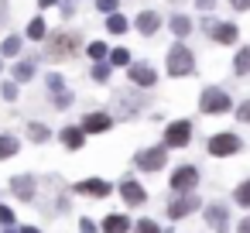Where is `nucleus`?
Masks as SVG:
<instances>
[{"mask_svg": "<svg viewBox=\"0 0 250 233\" xmlns=\"http://www.w3.org/2000/svg\"><path fill=\"white\" fill-rule=\"evenodd\" d=\"M38 4H42V7H55V4H59V0H38Z\"/></svg>", "mask_w": 250, "mask_h": 233, "instance_id": "c03bdc74", "label": "nucleus"}, {"mask_svg": "<svg viewBox=\"0 0 250 233\" xmlns=\"http://www.w3.org/2000/svg\"><path fill=\"white\" fill-rule=\"evenodd\" d=\"M0 226H14V209L11 206H0Z\"/></svg>", "mask_w": 250, "mask_h": 233, "instance_id": "72a5a7b5", "label": "nucleus"}, {"mask_svg": "<svg viewBox=\"0 0 250 233\" xmlns=\"http://www.w3.org/2000/svg\"><path fill=\"white\" fill-rule=\"evenodd\" d=\"M199 209V195H192V192H178L175 199H168V206H165V212L171 216V219H185L188 212H195Z\"/></svg>", "mask_w": 250, "mask_h": 233, "instance_id": "0eeeda50", "label": "nucleus"}, {"mask_svg": "<svg viewBox=\"0 0 250 233\" xmlns=\"http://www.w3.org/2000/svg\"><path fill=\"white\" fill-rule=\"evenodd\" d=\"M113 127V117L110 113H86L83 117V134H103Z\"/></svg>", "mask_w": 250, "mask_h": 233, "instance_id": "2eb2a0df", "label": "nucleus"}, {"mask_svg": "<svg viewBox=\"0 0 250 233\" xmlns=\"http://www.w3.org/2000/svg\"><path fill=\"white\" fill-rule=\"evenodd\" d=\"M11 192H14L21 202H31V199L38 195V182H35V175H14V178H11Z\"/></svg>", "mask_w": 250, "mask_h": 233, "instance_id": "9b49d317", "label": "nucleus"}, {"mask_svg": "<svg viewBox=\"0 0 250 233\" xmlns=\"http://www.w3.org/2000/svg\"><path fill=\"white\" fill-rule=\"evenodd\" d=\"M158 28H161V14H154V11H141L137 14V31L141 35H158Z\"/></svg>", "mask_w": 250, "mask_h": 233, "instance_id": "dca6fc26", "label": "nucleus"}, {"mask_svg": "<svg viewBox=\"0 0 250 233\" xmlns=\"http://www.w3.org/2000/svg\"><path fill=\"white\" fill-rule=\"evenodd\" d=\"M233 72H236V76H250V45L236 52V59H233Z\"/></svg>", "mask_w": 250, "mask_h": 233, "instance_id": "4be33fe9", "label": "nucleus"}, {"mask_svg": "<svg viewBox=\"0 0 250 233\" xmlns=\"http://www.w3.org/2000/svg\"><path fill=\"white\" fill-rule=\"evenodd\" d=\"M14 79H18V83L35 79V62H18V65H14Z\"/></svg>", "mask_w": 250, "mask_h": 233, "instance_id": "a878e982", "label": "nucleus"}, {"mask_svg": "<svg viewBox=\"0 0 250 233\" xmlns=\"http://www.w3.org/2000/svg\"><path fill=\"white\" fill-rule=\"evenodd\" d=\"M76 48H79V35L76 31H59L45 42V59L48 62H65V59L76 55Z\"/></svg>", "mask_w": 250, "mask_h": 233, "instance_id": "f257e3e1", "label": "nucleus"}, {"mask_svg": "<svg viewBox=\"0 0 250 233\" xmlns=\"http://www.w3.org/2000/svg\"><path fill=\"white\" fill-rule=\"evenodd\" d=\"M0 69H4V62H0Z\"/></svg>", "mask_w": 250, "mask_h": 233, "instance_id": "de8ad7c7", "label": "nucleus"}, {"mask_svg": "<svg viewBox=\"0 0 250 233\" xmlns=\"http://www.w3.org/2000/svg\"><path fill=\"white\" fill-rule=\"evenodd\" d=\"M120 199H124L127 206H144V202H147V192H144V185H141L137 178H124V182H120Z\"/></svg>", "mask_w": 250, "mask_h": 233, "instance_id": "f8f14e48", "label": "nucleus"}, {"mask_svg": "<svg viewBox=\"0 0 250 233\" xmlns=\"http://www.w3.org/2000/svg\"><path fill=\"white\" fill-rule=\"evenodd\" d=\"M171 35H178V38L192 35V18H188V14H175V18H171Z\"/></svg>", "mask_w": 250, "mask_h": 233, "instance_id": "412c9836", "label": "nucleus"}, {"mask_svg": "<svg viewBox=\"0 0 250 233\" xmlns=\"http://www.w3.org/2000/svg\"><path fill=\"white\" fill-rule=\"evenodd\" d=\"M72 192H79V195H93V199H106V195H113V185H110L106 178H83V182L72 185Z\"/></svg>", "mask_w": 250, "mask_h": 233, "instance_id": "9d476101", "label": "nucleus"}, {"mask_svg": "<svg viewBox=\"0 0 250 233\" xmlns=\"http://www.w3.org/2000/svg\"><path fill=\"white\" fill-rule=\"evenodd\" d=\"M199 110L209 113V117H219V113H229V110H233V100H229L226 89H219V86H206L202 96H199Z\"/></svg>", "mask_w": 250, "mask_h": 233, "instance_id": "f03ea898", "label": "nucleus"}, {"mask_svg": "<svg viewBox=\"0 0 250 233\" xmlns=\"http://www.w3.org/2000/svg\"><path fill=\"white\" fill-rule=\"evenodd\" d=\"M236 233H250V216H243V219L236 223Z\"/></svg>", "mask_w": 250, "mask_h": 233, "instance_id": "a19ab883", "label": "nucleus"}, {"mask_svg": "<svg viewBox=\"0 0 250 233\" xmlns=\"http://www.w3.org/2000/svg\"><path fill=\"white\" fill-rule=\"evenodd\" d=\"M28 137H31L35 144H45V141L52 137V130H48L45 124H35V120H31V124H28Z\"/></svg>", "mask_w": 250, "mask_h": 233, "instance_id": "b1692460", "label": "nucleus"}, {"mask_svg": "<svg viewBox=\"0 0 250 233\" xmlns=\"http://www.w3.org/2000/svg\"><path fill=\"white\" fill-rule=\"evenodd\" d=\"M192 69H195L192 48H188V45H171V48H168V76L182 79V76H188Z\"/></svg>", "mask_w": 250, "mask_h": 233, "instance_id": "7ed1b4c3", "label": "nucleus"}, {"mask_svg": "<svg viewBox=\"0 0 250 233\" xmlns=\"http://www.w3.org/2000/svg\"><path fill=\"white\" fill-rule=\"evenodd\" d=\"M0 52H4V55H18V52H21V38H18V35H7L4 45H0Z\"/></svg>", "mask_w": 250, "mask_h": 233, "instance_id": "cd10ccee", "label": "nucleus"}, {"mask_svg": "<svg viewBox=\"0 0 250 233\" xmlns=\"http://www.w3.org/2000/svg\"><path fill=\"white\" fill-rule=\"evenodd\" d=\"M21 151V141L14 137V134H0V161H7V158H14Z\"/></svg>", "mask_w": 250, "mask_h": 233, "instance_id": "6ab92c4d", "label": "nucleus"}, {"mask_svg": "<svg viewBox=\"0 0 250 233\" xmlns=\"http://www.w3.org/2000/svg\"><path fill=\"white\" fill-rule=\"evenodd\" d=\"M206 223H209L216 233H226V226H229V206H226V202L206 206Z\"/></svg>", "mask_w": 250, "mask_h": 233, "instance_id": "ddd939ff", "label": "nucleus"}, {"mask_svg": "<svg viewBox=\"0 0 250 233\" xmlns=\"http://www.w3.org/2000/svg\"><path fill=\"white\" fill-rule=\"evenodd\" d=\"M4 233H14V230H11V226H4Z\"/></svg>", "mask_w": 250, "mask_h": 233, "instance_id": "49530a36", "label": "nucleus"}, {"mask_svg": "<svg viewBox=\"0 0 250 233\" xmlns=\"http://www.w3.org/2000/svg\"><path fill=\"white\" fill-rule=\"evenodd\" d=\"M59 141H62V144H65L69 151H79V148L86 144V134H83V127H62Z\"/></svg>", "mask_w": 250, "mask_h": 233, "instance_id": "f3484780", "label": "nucleus"}, {"mask_svg": "<svg viewBox=\"0 0 250 233\" xmlns=\"http://www.w3.org/2000/svg\"><path fill=\"white\" fill-rule=\"evenodd\" d=\"M0 96H4V100H18V86L14 83H4V86H0Z\"/></svg>", "mask_w": 250, "mask_h": 233, "instance_id": "f704fd0d", "label": "nucleus"}, {"mask_svg": "<svg viewBox=\"0 0 250 233\" xmlns=\"http://www.w3.org/2000/svg\"><path fill=\"white\" fill-rule=\"evenodd\" d=\"M93 79H96V83H106V79H110V65L96 62V65H93Z\"/></svg>", "mask_w": 250, "mask_h": 233, "instance_id": "7c9ffc66", "label": "nucleus"}, {"mask_svg": "<svg viewBox=\"0 0 250 233\" xmlns=\"http://www.w3.org/2000/svg\"><path fill=\"white\" fill-rule=\"evenodd\" d=\"M233 202L243 206V209H250V178H243V182L233 189Z\"/></svg>", "mask_w": 250, "mask_h": 233, "instance_id": "5701e85b", "label": "nucleus"}, {"mask_svg": "<svg viewBox=\"0 0 250 233\" xmlns=\"http://www.w3.org/2000/svg\"><path fill=\"white\" fill-rule=\"evenodd\" d=\"M236 120H240V124H250V100H243V103L236 106Z\"/></svg>", "mask_w": 250, "mask_h": 233, "instance_id": "473e14b6", "label": "nucleus"}, {"mask_svg": "<svg viewBox=\"0 0 250 233\" xmlns=\"http://www.w3.org/2000/svg\"><path fill=\"white\" fill-rule=\"evenodd\" d=\"M21 233H42V230H38V226H24Z\"/></svg>", "mask_w": 250, "mask_h": 233, "instance_id": "a18cd8bd", "label": "nucleus"}, {"mask_svg": "<svg viewBox=\"0 0 250 233\" xmlns=\"http://www.w3.org/2000/svg\"><path fill=\"white\" fill-rule=\"evenodd\" d=\"M229 4H233L236 11H250V0H229Z\"/></svg>", "mask_w": 250, "mask_h": 233, "instance_id": "37998d69", "label": "nucleus"}, {"mask_svg": "<svg viewBox=\"0 0 250 233\" xmlns=\"http://www.w3.org/2000/svg\"><path fill=\"white\" fill-rule=\"evenodd\" d=\"M110 65H130V52L127 48H113L110 52Z\"/></svg>", "mask_w": 250, "mask_h": 233, "instance_id": "c756f323", "label": "nucleus"}, {"mask_svg": "<svg viewBox=\"0 0 250 233\" xmlns=\"http://www.w3.org/2000/svg\"><path fill=\"white\" fill-rule=\"evenodd\" d=\"M96 230H100V226H96L89 216H86V219H79V233H96Z\"/></svg>", "mask_w": 250, "mask_h": 233, "instance_id": "58836bf2", "label": "nucleus"}, {"mask_svg": "<svg viewBox=\"0 0 250 233\" xmlns=\"http://www.w3.org/2000/svg\"><path fill=\"white\" fill-rule=\"evenodd\" d=\"M7 18H11V11H7V0H0V28L7 24Z\"/></svg>", "mask_w": 250, "mask_h": 233, "instance_id": "ea45409f", "label": "nucleus"}, {"mask_svg": "<svg viewBox=\"0 0 250 233\" xmlns=\"http://www.w3.org/2000/svg\"><path fill=\"white\" fill-rule=\"evenodd\" d=\"M48 89H52V93H62V89H65V79H62V76H48Z\"/></svg>", "mask_w": 250, "mask_h": 233, "instance_id": "e433bc0d", "label": "nucleus"}, {"mask_svg": "<svg viewBox=\"0 0 250 233\" xmlns=\"http://www.w3.org/2000/svg\"><path fill=\"white\" fill-rule=\"evenodd\" d=\"M134 165L144 168V171H161V168L168 165V148H165V144H161V148H144V151H137Z\"/></svg>", "mask_w": 250, "mask_h": 233, "instance_id": "39448f33", "label": "nucleus"}, {"mask_svg": "<svg viewBox=\"0 0 250 233\" xmlns=\"http://www.w3.org/2000/svg\"><path fill=\"white\" fill-rule=\"evenodd\" d=\"M89 55H93V59L100 62V59L106 55V45H103V42H93V45H89Z\"/></svg>", "mask_w": 250, "mask_h": 233, "instance_id": "c9c22d12", "label": "nucleus"}, {"mask_svg": "<svg viewBox=\"0 0 250 233\" xmlns=\"http://www.w3.org/2000/svg\"><path fill=\"white\" fill-rule=\"evenodd\" d=\"M206 31H209V38L219 42V45H233V42L240 38V28L229 24V21H206Z\"/></svg>", "mask_w": 250, "mask_h": 233, "instance_id": "1a4fd4ad", "label": "nucleus"}, {"mask_svg": "<svg viewBox=\"0 0 250 233\" xmlns=\"http://www.w3.org/2000/svg\"><path fill=\"white\" fill-rule=\"evenodd\" d=\"M130 230H134V233H161V226H158L154 219H137Z\"/></svg>", "mask_w": 250, "mask_h": 233, "instance_id": "c85d7f7f", "label": "nucleus"}, {"mask_svg": "<svg viewBox=\"0 0 250 233\" xmlns=\"http://www.w3.org/2000/svg\"><path fill=\"white\" fill-rule=\"evenodd\" d=\"M127 69H130V83L141 86V89H151V86L158 83V72H154L147 62H134V65H127Z\"/></svg>", "mask_w": 250, "mask_h": 233, "instance_id": "4468645a", "label": "nucleus"}, {"mask_svg": "<svg viewBox=\"0 0 250 233\" xmlns=\"http://www.w3.org/2000/svg\"><path fill=\"white\" fill-rule=\"evenodd\" d=\"M206 148H209L212 158H226V154H236V151L243 148V141H240V134L226 130V134H212V141H209Z\"/></svg>", "mask_w": 250, "mask_h": 233, "instance_id": "20e7f679", "label": "nucleus"}, {"mask_svg": "<svg viewBox=\"0 0 250 233\" xmlns=\"http://www.w3.org/2000/svg\"><path fill=\"white\" fill-rule=\"evenodd\" d=\"M141 106H144V96H120V106H117V113H120V117H134Z\"/></svg>", "mask_w": 250, "mask_h": 233, "instance_id": "aec40b11", "label": "nucleus"}, {"mask_svg": "<svg viewBox=\"0 0 250 233\" xmlns=\"http://www.w3.org/2000/svg\"><path fill=\"white\" fill-rule=\"evenodd\" d=\"M171 192H192L195 185H199V168L195 165H178L175 171H171Z\"/></svg>", "mask_w": 250, "mask_h": 233, "instance_id": "423d86ee", "label": "nucleus"}, {"mask_svg": "<svg viewBox=\"0 0 250 233\" xmlns=\"http://www.w3.org/2000/svg\"><path fill=\"white\" fill-rule=\"evenodd\" d=\"M192 141V124L188 120H175L165 127V148H185Z\"/></svg>", "mask_w": 250, "mask_h": 233, "instance_id": "6e6552de", "label": "nucleus"}, {"mask_svg": "<svg viewBox=\"0 0 250 233\" xmlns=\"http://www.w3.org/2000/svg\"><path fill=\"white\" fill-rule=\"evenodd\" d=\"M52 96H55V106H59V110H65V106L72 103V93H69V89H62V93H52Z\"/></svg>", "mask_w": 250, "mask_h": 233, "instance_id": "2f4dec72", "label": "nucleus"}, {"mask_svg": "<svg viewBox=\"0 0 250 233\" xmlns=\"http://www.w3.org/2000/svg\"><path fill=\"white\" fill-rule=\"evenodd\" d=\"M96 7L103 14H117V0H96Z\"/></svg>", "mask_w": 250, "mask_h": 233, "instance_id": "4c0bfd02", "label": "nucleus"}, {"mask_svg": "<svg viewBox=\"0 0 250 233\" xmlns=\"http://www.w3.org/2000/svg\"><path fill=\"white\" fill-rule=\"evenodd\" d=\"M24 35H28L31 42H42V38H45V21H42V18H31L28 28H24Z\"/></svg>", "mask_w": 250, "mask_h": 233, "instance_id": "393cba45", "label": "nucleus"}, {"mask_svg": "<svg viewBox=\"0 0 250 233\" xmlns=\"http://www.w3.org/2000/svg\"><path fill=\"white\" fill-rule=\"evenodd\" d=\"M100 230H103V233H127V230H130V219H127L124 212H110Z\"/></svg>", "mask_w": 250, "mask_h": 233, "instance_id": "a211bd4d", "label": "nucleus"}, {"mask_svg": "<svg viewBox=\"0 0 250 233\" xmlns=\"http://www.w3.org/2000/svg\"><path fill=\"white\" fill-rule=\"evenodd\" d=\"M195 4H199V11H212V7H216V0H195Z\"/></svg>", "mask_w": 250, "mask_h": 233, "instance_id": "79ce46f5", "label": "nucleus"}, {"mask_svg": "<svg viewBox=\"0 0 250 233\" xmlns=\"http://www.w3.org/2000/svg\"><path fill=\"white\" fill-rule=\"evenodd\" d=\"M106 31L124 35V31H127V18H124V14H110V18H106Z\"/></svg>", "mask_w": 250, "mask_h": 233, "instance_id": "bb28decb", "label": "nucleus"}]
</instances>
